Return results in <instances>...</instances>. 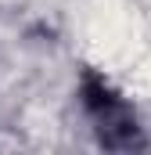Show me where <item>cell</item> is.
Here are the masks:
<instances>
[{
    "instance_id": "cell-1",
    "label": "cell",
    "mask_w": 151,
    "mask_h": 155,
    "mask_svg": "<svg viewBox=\"0 0 151 155\" xmlns=\"http://www.w3.org/2000/svg\"><path fill=\"white\" fill-rule=\"evenodd\" d=\"M83 94H86V108H90L94 119L101 123V130H108V141H112V134H122V141H133L137 126H133L130 112H126V105L108 90L104 79L90 76V79H86V87H83Z\"/></svg>"
}]
</instances>
